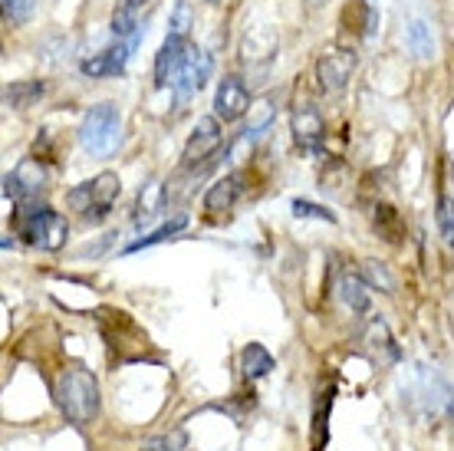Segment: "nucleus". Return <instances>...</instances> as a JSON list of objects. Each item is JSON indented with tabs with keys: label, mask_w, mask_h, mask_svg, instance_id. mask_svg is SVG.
<instances>
[{
	"label": "nucleus",
	"mask_w": 454,
	"mask_h": 451,
	"mask_svg": "<svg viewBox=\"0 0 454 451\" xmlns=\"http://www.w3.org/2000/svg\"><path fill=\"white\" fill-rule=\"evenodd\" d=\"M13 234L23 237L34 248L46 250V254H53V250L67 244L69 221L59 211H53L50 204H17V211H13Z\"/></svg>",
	"instance_id": "obj_1"
},
{
	"label": "nucleus",
	"mask_w": 454,
	"mask_h": 451,
	"mask_svg": "<svg viewBox=\"0 0 454 451\" xmlns=\"http://www.w3.org/2000/svg\"><path fill=\"white\" fill-rule=\"evenodd\" d=\"M57 406L73 425H90V422H96L99 406H103L96 376L90 369H82V366L67 369L57 383Z\"/></svg>",
	"instance_id": "obj_2"
},
{
	"label": "nucleus",
	"mask_w": 454,
	"mask_h": 451,
	"mask_svg": "<svg viewBox=\"0 0 454 451\" xmlns=\"http://www.w3.org/2000/svg\"><path fill=\"white\" fill-rule=\"evenodd\" d=\"M119 194H122L119 175H115V171H99L96 178L76 185V188L67 194V204L86 221V225H103L106 218L113 215Z\"/></svg>",
	"instance_id": "obj_3"
},
{
	"label": "nucleus",
	"mask_w": 454,
	"mask_h": 451,
	"mask_svg": "<svg viewBox=\"0 0 454 451\" xmlns=\"http://www.w3.org/2000/svg\"><path fill=\"white\" fill-rule=\"evenodd\" d=\"M122 142V115L113 102H96L80 123V146L96 158H109Z\"/></svg>",
	"instance_id": "obj_4"
},
{
	"label": "nucleus",
	"mask_w": 454,
	"mask_h": 451,
	"mask_svg": "<svg viewBox=\"0 0 454 451\" xmlns=\"http://www.w3.org/2000/svg\"><path fill=\"white\" fill-rule=\"evenodd\" d=\"M46 192V169L40 158H23L13 171L4 175V198L13 204H30Z\"/></svg>",
	"instance_id": "obj_5"
},
{
	"label": "nucleus",
	"mask_w": 454,
	"mask_h": 451,
	"mask_svg": "<svg viewBox=\"0 0 454 451\" xmlns=\"http://www.w3.org/2000/svg\"><path fill=\"white\" fill-rule=\"evenodd\" d=\"M192 53H194L192 36H178V34L165 36V44H161L159 53H155V86H159V90L175 86L178 76H182L184 63L192 59Z\"/></svg>",
	"instance_id": "obj_6"
},
{
	"label": "nucleus",
	"mask_w": 454,
	"mask_h": 451,
	"mask_svg": "<svg viewBox=\"0 0 454 451\" xmlns=\"http://www.w3.org/2000/svg\"><path fill=\"white\" fill-rule=\"evenodd\" d=\"M221 146H224L221 119L217 115H201L198 125H194L192 138H188V146H184L182 165L184 169H198V165H205L207 158H215Z\"/></svg>",
	"instance_id": "obj_7"
},
{
	"label": "nucleus",
	"mask_w": 454,
	"mask_h": 451,
	"mask_svg": "<svg viewBox=\"0 0 454 451\" xmlns=\"http://www.w3.org/2000/svg\"><path fill=\"white\" fill-rule=\"evenodd\" d=\"M290 129H294V142L307 155H319L323 152V142H326V123L313 102H296L294 106V119H290Z\"/></svg>",
	"instance_id": "obj_8"
},
{
	"label": "nucleus",
	"mask_w": 454,
	"mask_h": 451,
	"mask_svg": "<svg viewBox=\"0 0 454 451\" xmlns=\"http://www.w3.org/2000/svg\"><path fill=\"white\" fill-rule=\"evenodd\" d=\"M352 69H356V53L349 50H330L317 59V83L323 92H342L349 86Z\"/></svg>",
	"instance_id": "obj_9"
},
{
	"label": "nucleus",
	"mask_w": 454,
	"mask_h": 451,
	"mask_svg": "<svg viewBox=\"0 0 454 451\" xmlns=\"http://www.w3.org/2000/svg\"><path fill=\"white\" fill-rule=\"evenodd\" d=\"M250 109V92L240 76H224L215 90V115L221 123H238Z\"/></svg>",
	"instance_id": "obj_10"
},
{
	"label": "nucleus",
	"mask_w": 454,
	"mask_h": 451,
	"mask_svg": "<svg viewBox=\"0 0 454 451\" xmlns=\"http://www.w3.org/2000/svg\"><path fill=\"white\" fill-rule=\"evenodd\" d=\"M359 343H363V350L372 356L379 366H392V362L402 360V350L395 346V339H392V329H388L386 320H365L363 333H359Z\"/></svg>",
	"instance_id": "obj_11"
},
{
	"label": "nucleus",
	"mask_w": 454,
	"mask_h": 451,
	"mask_svg": "<svg viewBox=\"0 0 454 451\" xmlns=\"http://www.w3.org/2000/svg\"><path fill=\"white\" fill-rule=\"evenodd\" d=\"M211 69H215L211 53H205V50H198V46H194L192 59L184 63L182 76H178V83H175V99H178V106L192 102L198 92L205 90V83L211 79Z\"/></svg>",
	"instance_id": "obj_12"
},
{
	"label": "nucleus",
	"mask_w": 454,
	"mask_h": 451,
	"mask_svg": "<svg viewBox=\"0 0 454 451\" xmlns=\"http://www.w3.org/2000/svg\"><path fill=\"white\" fill-rule=\"evenodd\" d=\"M132 50L136 46L125 44V40H119L115 46H109V50H103V53H96V57L82 59V76L90 79H109V76H122L125 67H129V59H132Z\"/></svg>",
	"instance_id": "obj_13"
},
{
	"label": "nucleus",
	"mask_w": 454,
	"mask_h": 451,
	"mask_svg": "<svg viewBox=\"0 0 454 451\" xmlns=\"http://www.w3.org/2000/svg\"><path fill=\"white\" fill-rule=\"evenodd\" d=\"M244 194V185H240V175H227V178H217L211 188L205 192V211L207 215H227L238 198Z\"/></svg>",
	"instance_id": "obj_14"
},
{
	"label": "nucleus",
	"mask_w": 454,
	"mask_h": 451,
	"mask_svg": "<svg viewBox=\"0 0 454 451\" xmlns=\"http://www.w3.org/2000/svg\"><path fill=\"white\" fill-rule=\"evenodd\" d=\"M369 290H372V287L365 283L363 273H342L340 277V300L352 313H369V304H372Z\"/></svg>",
	"instance_id": "obj_15"
},
{
	"label": "nucleus",
	"mask_w": 454,
	"mask_h": 451,
	"mask_svg": "<svg viewBox=\"0 0 454 451\" xmlns=\"http://www.w3.org/2000/svg\"><path fill=\"white\" fill-rule=\"evenodd\" d=\"M113 36L115 40H125V44L138 46V40L145 36V27H142V20H138V7H132V4H119L113 13Z\"/></svg>",
	"instance_id": "obj_16"
},
{
	"label": "nucleus",
	"mask_w": 454,
	"mask_h": 451,
	"mask_svg": "<svg viewBox=\"0 0 454 451\" xmlns=\"http://www.w3.org/2000/svg\"><path fill=\"white\" fill-rule=\"evenodd\" d=\"M273 366H277V362H273L270 350H267L263 343H247V346L240 350V369L247 376V383H257L263 376H270Z\"/></svg>",
	"instance_id": "obj_17"
},
{
	"label": "nucleus",
	"mask_w": 454,
	"mask_h": 451,
	"mask_svg": "<svg viewBox=\"0 0 454 451\" xmlns=\"http://www.w3.org/2000/svg\"><path fill=\"white\" fill-rule=\"evenodd\" d=\"M43 92L46 86L40 79H17V83H11L4 90V102L13 106V109H30V106H36V102L43 99Z\"/></svg>",
	"instance_id": "obj_18"
},
{
	"label": "nucleus",
	"mask_w": 454,
	"mask_h": 451,
	"mask_svg": "<svg viewBox=\"0 0 454 451\" xmlns=\"http://www.w3.org/2000/svg\"><path fill=\"white\" fill-rule=\"evenodd\" d=\"M184 227H188V215H175L171 221H165L161 227H155L152 234L138 237V241H132V244H125V254H138V250L155 248V244H161V241H171L175 234H182Z\"/></svg>",
	"instance_id": "obj_19"
},
{
	"label": "nucleus",
	"mask_w": 454,
	"mask_h": 451,
	"mask_svg": "<svg viewBox=\"0 0 454 451\" xmlns=\"http://www.w3.org/2000/svg\"><path fill=\"white\" fill-rule=\"evenodd\" d=\"M273 119H277V106H273L270 99H257L250 102L247 109V129L244 132H250L254 138H261L267 129L273 125Z\"/></svg>",
	"instance_id": "obj_20"
},
{
	"label": "nucleus",
	"mask_w": 454,
	"mask_h": 451,
	"mask_svg": "<svg viewBox=\"0 0 454 451\" xmlns=\"http://www.w3.org/2000/svg\"><path fill=\"white\" fill-rule=\"evenodd\" d=\"M363 277L372 290H382V294H395V277L388 271L382 260H365L363 264Z\"/></svg>",
	"instance_id": "obj_21"
},
{
	"label": "nucleus",
	"mask_w": 454,
	"mask_h": 451,
	"mask_svg": "<svg viewBox=\"0 0 454 451\" xmlns=\"http://www.w3.org/2000/svg\"><path fill=\"white\" fill-rule=\"evenodd\" d=\"M192 27H194L192 0H178V4H175V11H171V17H168V34L192 36Z\"/></svg>",
	"instance_id": "obj_22"
},
{
	"label": "nucleus",
	"mask_w": 454,
	"mask_h": 451,
	"mask_svg": "<svg viewBox=\"0 0 454 451\" xmlns=\"http://www.w3.org/2000/svg\"><path fill=\"white\" fill-rule=\"evenodd\" d=\"M434 221H438V231H442L444 244H448V248H454V198H451V194H442V198H438Z\"/></svg>",
	"instance_id": "obj_23"
},
{
	"label": "nucleus",
	"mask_w": 454,
	"mask_h": 451,
	"mask_svg": "<svg viewBox=\"0 0 454 451\" xmlns=\"http://www.w3.org/2000/svg\"><path fill=\"white\" fill-rule=\"evenodd\" d=\"M165 202L159 181H148L145 194H138V208H136V221H148V218L159 211V204Z\"/></svg>",
	"instance_id": "obj_24"
},
{
	"label": "nucleus",
	"mask_w": 454,
	"mask_h": 451,
	"mask_svg": "<svg viewBox=\"0 0 454 451\" xmlns=\"http://www.w3.org/2000/svg\"><path fill=\"white\" fill-rule=\"evenodd\" d=\"M375 227L386 234V241H398V237H402L398 211L395 208H388V204H379V208H375Z\"/></svg>",
	"instance_id": "obj_25"
},
{
	"label": "nucleus",
	"mask_w": 454,
	"mask_h": 451,
	"mask_svg": "<svg viewBox=\"0 0 454 451\" xmlns=\"http://www.w3.org/2000/svg\"><path fill=\"white\" fill-rule=\"evenodd\" d=\"M290 211H294V218H317V221L336 225V215H333L330 208H323V204H313V202H307V198H294V202H290Z\"/></svg>",
	"instance_id": "obj_26"
},
{
	"label": "nucleus",
	"mask_w": 454,
	"mask_h": 451,
	"mask_svg": "<svg viewBox=\"0 0 454 451\" xmlns=\"http://www.w3.org/2000/svg\"><path fill=\"white\" fill-rule=\"evenodd\" d=\"M184 448H188V431L184 429H175L168 435L145 441V451H184Z\"/></svg>",
	"instance_id": "obj_27"
},
{
	"label": "nucleus",
	"mask_w": 454,
	"mask_h": 451,
	"mask_svg": "<svg viewBox=\"0 0 454 451\" xmlns=\"http://www.w3.org/2000/svg\"><path fill=\"white\" fill-rule=\"evenodd\" d=\"M409 46L419 53V57H432V34H428V27L425 23H411L409 27Z\"/></svg>",
	"instance_id": "obj_28"
},
{
	"label": "nucleus",
	"mask_w": 454,
	"mask_h": 451,
	"mask_svg": "<svg viewBox=\"0 0 454 451\" xmlns=\"http://www.w3.org/2000/svg\"><path fill=\"white\" fill-rule=\"evenodd\" d=\"M36 0H4V17L11 23H27L34 13Z\"/></svg>",
	"instance_id": "obj_29"
},
{
	"label": "nucleus",
	"mask_w": 454,
	"mask_h": 451,
	"mask_svg": "<svg viewBox=\"0 0 454 451\" xmlns=\"http://www.w3.org/2000/svg\"><path fill=\"white\" fill-rule=\"evenodd\" d=\"M125 4H132V7H142V4H148V0H125Z\"/></svg>",
	"instance_id": "obj_30"
},
{
	"label": "nucleus",
	"mask_w": 454,
	"mask_h": 451,
	"mask_svg": "<svg viewBox=\"0 0 454 451\" xmlns=\"http://www.w3.org/2000/svg\"><path fill=\"white\" fill-rule=\"evenodd\" d=\"M207 4H215V7H217V4H221V0H207Z\"/></svg>",
	"instance_id": "obj_31"
}]
</instances>
